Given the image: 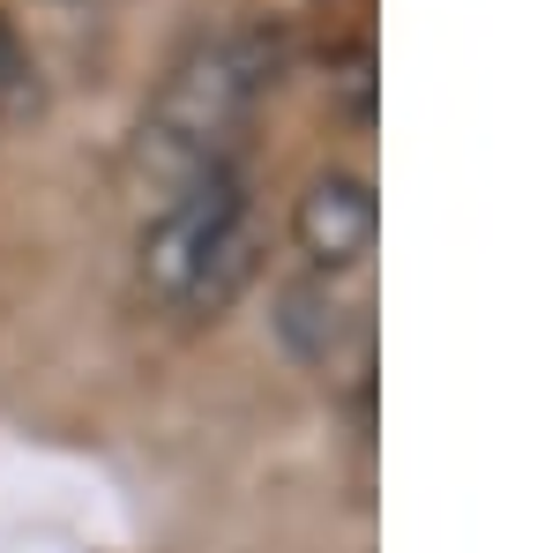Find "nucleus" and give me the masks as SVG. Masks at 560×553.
<instances>
[{
  "label": "nucleus",
  "mask_w": 560,
  "mask_h": 553,
  "mask_svg": "<svg viewBox=\"0 0 560 553\" xmlns=\"http://www.w3.org/2000/svg\"><path fill=\"white\" fill-rule=\"evenodd\" d=\"M277 83V38L269 31H217L195 53H179L158 97L142 105L128 142V172L150 203L179 195L202 172L240 165V135L255 120L261 90Z\"/></svg>",
  "instance_id": "1"
},
{
  "label": "nucleus",
  "mask_w": 560,
  "mask_h": 553,
  "mask_svg": "<svg viewBox=\"0 0 560 553\" xmlns=\"http://www.w3.org/2000/svg\"><path fill=\"white\" fill-rule=\"evenodd\" d=\"M255 195H247V172L224 165L187 180L179 195L150 203V224L135 240V277L158 307H173L187 322H210L232 299L255 285Z\"/></svg>",
  "instance_id": "2"
},
{
  "label": "nucleus",
  "mask_w": 560,
  "mask_h": 553,
  "mask_svg": "<svg viewBox=\"0 0 560 553\" xmlns=\"http://www.w3.org/2000/svg\"><path fill=\"white\" fill-rule=\"evenodd\" d=\"M374 232H382V203L359 165H322L292 203V247L306 255V269L351 277L374 255Z\"/></svg>",
  "instance_id": "3"
},
{
  "label": "nucleus",
  "mask_w": 560,
  "mask_h": 553,
  "mask_svg": "<svg viewBox=\"0 0 560 553\" xmlns=\"http://www.w3.org/2000/svg\"><path fill=\"white\" fill-rule=\"evenodd\" d=\"M277 337H284V352H292L300 367L329 375L351 344L366 337V307H359V292H351V277L314 269V277H300V285H284V299H277Z\"/></svg>",
  "instance_id": "4"
}]
</instances>
